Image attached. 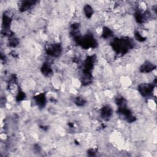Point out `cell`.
<instances>
[{
	"instance_id": "obj_1",
	"label": "cell",
	"mask_w": 157,
	"mask_h": 157,
	"mask_svg": "<svg viewBox=\"0 0 157 157\" xmlns=\"http://www.w3.org/2000/svg\"><path fill=\"white\" fill-rule=\"evenodd\" d=\"M112 114V110L110 108L109 106H106L105 107L103 108L101 110V115H102L103 118L104 119H108L109 118Z\"/></svg>"
},
{
	"instance_id": "obj_2",
	"label": "cell",
	"mask_w": 157,
	"mask_h": 157,
	"mask_svg": "<svg viewBox=\"0 0 157 157\" xmlns=\"http://www.w3.org/2000/svg\"><path fill=\"white\" fill-rule=\"evenodd\" d=\"M84 11L85 13V16L88 18H90V17H92L93 14V9L90 5L87 4L84 6Z\"/></svg>"
}]
</instances>
